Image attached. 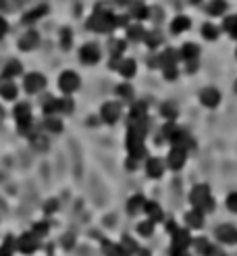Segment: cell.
<instances>
[{
	"label": "cell",
	"mask_w": 237,
	"mask_h": 256,
	"mask_svg": "<svg viewBox=\"0 0 237 256\" xmlns=\"http://www.w3.org/2000/svg\"><path fill=\"white\" fill-rule=\"evenodd\" d=\"M87 29H94V31H100V33H108L115 29V15L108 11L106 4H96V11L94 15L87 19Z\"/></svg>",
	"instance_id": "obj_1"
},
{
	"label": "cell",
	"mask_w": 237,
	"mask_h": 256,
	"mask_svg": "<svg viewBox=\"0 0 237 256\" xmlns=\"http://www.w3.org/2000/svg\"><path fill=\"white\" fill-rule=\"evenodd\" d=\"M189 202L196 206V210H200V213H208V210L214 208V200L210 196L208 185H196L189 194Z\"/></svg>",
	"instance_id": "obj_2"
},
{
	"label": "cell",
	"mask_w": 237,
	"mask_h": 256,
	"mask_svg": "<svg viewBox=\"0 0 237 256\" xmlns=\"http://www.w3.org/2000/svg\"><path fill=\"white\" fill-rule=\"evenodd\" d=\"M13 113H15L17 125H19V134L21 136H31V109H29V104L19 102Z\"/></svg>",
	"instance_id": "obj_3"
},
{
	"label": "cell",
	"mask_w": 237,
	"mask_h": 256,
	"mask_svg": "<svg viewBox=\"0 0 237 256\" xmlns=\"http://www.w3.org/2000/svg\"><path fill=\"white\" fill-rule=\"evenodd\" d=\"M194 242L189 237V231L187 229H177V231L173 233V246H171V250L173 254H179V252H185L187 250V246Z\"/></svg>",
	"instance_id": "obj_4"
},
{
	"label": "cell",
	"mask_w": 237,
	"mask_h": 256,
	"mask_svg": "<svg viewBox=\"0 0 237 256\" xmlns=\"http://www.w3.org/2000/svg\"><path fill=\"white\" fill-rule=\"evenodd\" d=\"M135 60L133 58H112L110 69H117L123 77H133L135 75Z\"/></svg>",
	"instance_id": "obj_5"
},
{
	"label": "cell",
	"mask_w": 237,
	"mask_h": 256,
	"mask_svg": "<svg viewBox=\"0 0 237 256\" xmlns=\"http://www.w3.org/2000/svg\"><path fill=\"white\" fill-rule=\"evenodd\" d=\"M58 87L63 90L67 96L69 94H73L77 87H79V75L75 71H65L63 75L58 77Z\"/></svg>",
	"instance_id": "obj_6"
},
{
	"label": "cell",
	"mask_w": 237,
	"mask_h": 256,
	"mask_svg": "<svg viewBox=\"0 0 237 256\" xmlns=\"http://www.w3.org/2000/svg\"><path fill=\"white\" fill-rule=\"evenodd\" d=\"M23 84H25V92L27 94H38L46 87V77L42 73H29V75H25Z\"/></svg>",
	"instance_id": "obj_7"
},
{
	"label": "cell",
	"mask_w": 237,
	"mask_h": 256,
	"mask_svg": "<svg viewBox=\"0 0 237 256\" xmlns=\"http://www.w3.org/2000/svg\"><path fill=\"white\" fill-rule=\"evenodd\" d=\"M79 58H81L85 65H96L100 60L98 44H85V46H81V50H79Z\"/></svg>",
	"instance_id": "obj_8"
},
{
	"label": "cell",
	"mask_w": 237,
	"mask_h": 256,
	"mask_svg": "<svg viewBox=\"0 0 237 256\" xmlns=\"http://www.w3.org/2000/svg\"><path fill=\"white\" fill-rule=\"evenodd\" d=\"M100 114H102V121H106V123H110V125H112V123L119 121L121 104H119V102H106V104H102Z\"/></svg>",
	"instance_id": "obj_9"
},
{
	"label": "cell",
	"mask_w": 237,
	"mask_h": 256,
	"mask_svg": "<svg viewBox=\"0 0 237 256\" xmlns=\"http://www.w3.org/2000/svg\"><path fill=\"white\" fill-rule=\"evenodd\" d=\"M185 158H187V150L183 148H173L169 152V158H166V163H169V167L173 171H179L183 165H185Z\"/></svg>",
	"instance_id": "obj_10"
},
{
	"label": "cell",
	"mask_w": 237,
	"mask_h": 256,
	"mask_svg": "<svg viewBox=\"0 0 237 256\" xmlns=\"http://www.w3.org/2000/svg\"><path fill=\"white\" fill-rule=\"evenodd\" d=\"M17 250H21L23 254H31L33 250H38V237L33 233H23L17 240Z\"/></svg>",
	"instance_id": "obj_11"
},
{
	"label": "cell",
	"mask_w": 237,
	"mask_h": 256,
	"mask_svg": "<svg viewBox=\"0 0 237 256\" xmlns=\"http://www.w3.org/2000/svg\"><path fill=\"white\" fill-rule=\"evenodd\" d=\"M216 237L221 240L223 244H235L237 242V229L229 223H225V225H218L216 227Z\"/></svg>",
	"instance_id": "obj_12"
},
{
	"label": "cell",
	"mask_w": 237,
	"mask_h": 256,
	"mask_svg": "<svg viewBox=\"0 0 237 256\" xmlns=\"http://www.w3.org/2000/svg\"><path fill=\"white\" fill-rule=\"evenodd\" d=\"M200 100L204 107L214 109V107H218V102H221V94H218V90H214V87H206V90L200 92Z\"/></svg>",
	"instance_id": "obj_13"
},
{
	"label": "cell",
	"mask_w": 237,
	"mask_h": 256,
	"mask_svg": "<svg viewBox=\"0 0 237 256\" xmlns=\"http://www.w3.org/2000/svg\"><path fill=\"white\" fill-rule=\"evenodd\" d=\"M146 173H148V177H152V179L162 177L164 163L160 161V158H150V161H148V165H146Z\"/></svg>",
	"instance_id": "obj_14"
},
{
	"label": "cell",
	"mask_w": 237,
	"mask_h": 256,
	"mask_svg": "<svg viewBox=\"0 0 237 256\" xmlns=\"http://www.w3.org/2000/svg\"><path fill=\"white\" fill-rule=\"evenodd\" d=\"M0 96L6 100H15L17 98V85L6 77H0Z\"/></svg>",
	"instance_id": "obj_15"
},
{
	"label": "cell",
	"mask_w": 237,
	"mask_h": 256,
	"mask_svg": "<svg viewBox=\"0 0 237 256\" xmlns=\"http://www.w3.org/2000/svg\"><path fill=\"white\" fill-rule=\"evenodd\" d=\"M38 42H40V36L36 31H25L19 38V48L21 50H33L38 46Z\"/></svg>",
	"instance_id": "obj_16"
},
{
	"label": "cell",
	"mask_w": 237,
	"mask_h": 256,
	"mask_svg": "<svg viewBox=\"0 0 237 256\" xmlns=\"http://www.w3.org/2000/svg\"><path fill=\"white\" fill-rule=\"evenodd\" d=\"M148 119L146 117V102H135L131 107V113H129V123H137V121H144Z\"/></svg>",
	"instance_id": "obj_17"
},
{
	"label": "cell",
	"mask_w": 237,
	"mask_h": 256,
	"mask_svg": "<svg viewBox=\"0 0 237 256\" xmlns=\"http://www.w3.org/2000/svg\"><path fill=\"white\" fill-rule=\"evenodd\" d=\"M185 223L191 227V229H200L204 225V213H200V210H189L185 215Z\"/></svg>",
	"instance_id": "obj_18"
},
{
	"label": "cell",
	"mask_w": 237,
	"mask_h": 256,
	"mask_svg": "<svg viewBox=\"0 0 237 256\" xmlns=\"http://www.w3.org/2000/svg\"><path fill=\"white\" fill-rule=\"evenodd\" d=\"M142 208H146V200H144V196H131L129 198V202H127V213L129 215H137Z\"/></svg>",
	"instance_id": "obj_19"
},
{
	"label": "cell",
	"mask_w": 237,
	"mask_h": 256,
	"mask_svg": "<svg viewBox=\"0 0 237 256\" xmlns=\"http://www.w3.org/2000/svg\"><path fill=\"white\" fill-rule=\"evenodd\" d=\"M125 46H127V42H125V40H117V38H112V40L108 42L110 57H112V58H121V55L125 52Z\"/></svg>",
	"instance_id": "obj_20"
},
{
	"label": "cell",
	"mask_w": 237,
	"mask_h": 256,
	"mask_svg": "<svg viewBox=\"0 0 237 256\" xmlns=\"http://www.w3.org/2000/svg\"><path fill=\"white\" fill-rule=\"evenodd\" d=\"M158 58H160V67L164 69V67H175V65H177L179 55H177V52H175L173 48H169V50H164Z\"/></svg>",
	"instance_id": "obj_21"
},
{
	"label": "cell",
	"mask_w": 237,
	"mask_h": 256,
	"mask_svg": "<svg viewBox=\"0 0 237 256\" xmlns=\"http://www.w3.org/2000/svg\"><path fill=\"white\" fill-rule=\"evenodd\" d=\"M181 57L185 58V60H198L200 57V48L196 46V44H183V48H181Z\"/></svg>",
	"instance_id": "obj_22"
},
{
	"label": "cell",
	"mask_w": 237,
	"mask_h": 256,
	"mask_svg": "<svg viewBox=\"0 0 237 256\" xmlns=\"http://www.w3.org/2000/svg\"><path fill=\"white\" fill-rule=\"evenodd\" d=\"M146 213H148V221H152V223H156V221H160L162 219V208L156 204V202H146Z\"/></svg>",
	"instance_id": "obj_23"
},
{
	"label": "cell",
	"mask_w": 237,
	"mask_h": 256,
	"mask_svg": "<svg viewBox=\"0 0 237 256\" xmlns=\"http://www.w3.org/2000/svg\"><path fill=\"white\" fill-rule=\"evenodd\" d=\"M144 36H146V31H144V28L142 25H127V40H131V42H139V40H144Z\"/></svg>",
	"instance_id": "obj_24"
},
{
	"label": "cell",
	"mask_w": 237,
	"mask_h": 256,
	"mask_svg": "<svg viewBox=\"0 0 237 256\" xmlns=\"http://www.w3.org/2000/svg\"><path fill=\"white\" fill-rule=\"evenodd\" d=\"M21 71H23V67H21V63H19V60H8V63H6V67L2 69V77L11 79L13 75H19Z\"/></svg>",
	"instance_id": "obj_25"
},
{
	"label": "cell",
	"mask_w": 237,
	"mask_h": 256,
	"mask_svg": "<svg viewBox=\"0 0 237 256\" xmlns=\"http://www.w3.org/2000/svg\"><path fill=\"white\" fill-rule=\"evenodd\" d=\"M129 17H133V19H148V6L142 4V2H131V13Z\"/></svg>",
	"instance_id": "obj_26"
},
{
	"label": "cell",
	"mask_w": 237,
	"mask_h": 256,
	"mask_svg": "<svg viewBox=\"0 0 237 256\" xmlns=\"http://www.w3.org/2000/svg\"><path fill=\"white\" fill-rule=\"evenodd\" d=\"M189 19L187 17H175L173 19V23H171V31L173 33H181V31H185V29H189Z\"/></svg>",
	"instance_id": "obj_27"
},
{
	"label": "cell",
	"mask_w": 237,
	"mask_h": 256,
	"mask_svg": "<svg viewBox=\"0 0 237 256\" xmlns=\"http://www.w3.org/2000/svg\"><path fill=\"white\" fill-rule=\"evenodd\" d=\"M44 113H46V117H52L54 113H58V98L46 96V98H44Z\"/></svg>",
	"instance_id": "obj_28"
},
{
	"label": "cell",
	"mask_w": 237,
	"mask_h": 256,
	"mask_svg": "<svg viewBox=\"0 0 237 256\" xmlns=\"http://www.w3.org/2000/svg\"><path fill=\"white\" fill-rule=\"evenodd\" d=\"M191 244H194V246H196V250H198L200 254H204V256H210V254L214 252V248L210 246V242L204 240V237H198V240H194Z\"/></svg>",
	"instance_id": "obj_29"
},
{
	"label": "cell",
	"mask_w": 237,
	"mask_h": 256,
	"mask_svg": "<svg viewBox=\"0 0 237 256\" xmlns=\"http://www.w3.org/2000/svg\"><path fill=\"white\" fill-rule=\"evenodd\" d=\"M48 13V6L46 4H42V6H38V8H33V11H29L27 15L23 17V21L25 23H33V21H38L42 15H46Z\"/></svg>",
	"instance_id": "obj_30"
},
{
	"label": "cell",
	"mask_w": 237,
	"mask_h": 256,
	"mask_svg": "<svg viewBox=\"0 0 237 256\" xmlns=\"http://www.w3.org/2000/svg\"><path fill=\"white\" fill-rule=\"evenodd\" d=\"M225 8H227V2H225V0H210L208 6H206V11H208L210 15H223Z\"/></svg>",
	"instance_id": "obj_31"
},
{
	"label": "cell",
	"mask_w": 237,
	"mask_h": 256,
	"mask_svg": "<svg viewBox=\"0 0 237 256\" xmlns=\"http://www.w3.org/2000/svg\"><path fill=\"white\" fill-rule=\"evenodd\" d=\"M46 129L48 131H52V134H60L63 131V123H60V119L58 117H46Z\"/></svg>",
	"instance_id": "obj_32"
},
{
	"label": "cell",
	"mask_w": 237,
	"mask_h": 256,
	"mask_svg": "<svg viewBox=\"0 0 237 256\" xmlns=\"http://www.w3.org/2000/svg\"><path fill=\"white\" fill-rule=\"evenodd\" d=\"M202 36L206 40H216L218 38V28H214L212 23H204L202 25Z\"/></svg>",
	"instance_id": "obj_33"
},
{
	"label": "cell",
	"mask_w": 237,
	"mask_h": 256,
	"mask_svg": "<svg viewBox=\"0 0 237 256\" xmlns=\"http://www.w3.org/2000/svg\"><path fill=\"white\" fill-rule=\"evenodd\" d=\"M119 248H121L123 252H125V254H133V252H137V244H135L133 240H131L129 235H125V237H123V242H121Z\"/></svg>",
	"instance_id": "obj_34"
},
{
	"label": "cell",
	"mask_w": 237,
	"mask_h": 256,
	"mask_svg": "<svg viewBox=\"0 0 237 256\" xmlns=\"http://www.w3.org/2000/svg\"><path fill=\"white\" fill-rule=\"evenodd\" d=\"M144 40H146L148 46H150V48L154 50V48L158 46V44L162 42V36H160V33H158V31H148L146 36H144Z\"/></svg>",
	"instance_id": "obj_35"
},
{
	"label": "cell",
	"mask_w": 237,
	"mask_h": 256,
	"mask_svg": "<svg viewBox=\"0 0 237 256\" xmlns=\"http://www.w3.org/2000/svg\"><path fill=\"white\" fill-rule=\"evenodd\" d=\"M137 233H142L144 237H150L154 233V223L152 221H144V223L137 225Z\"/></svg>",
	"instance_id": "obj_36"
},
{
	"label": "cell",
	"mask_w": 237,
	"mask_h": 256,
	"mask_svg": "<svg viewBox=\"0 0 237 256\" xmlns=\"http://www.w3.org/2000/svg\"><path fill=\"white\" fill-rule=\"evenodd\" d=\"M73 109H75V104H73L71 98H58V111L60 113L69 114V113H73Z\"/></svg>",
	"instance_id": "obj_37"
},
{
	"label": "cell",
	"mask_w": 237,
	"mask_h": 256,
	"mask_svg": "<svg viewBox=\"0 0 237 256\" xmlns=\"http://www.w3.org/2000/svg\"><path fill=\"white\" fill-rule=\"evenodd\" d=\"M225 29L229 31L233 38H237V15L227 17V19H225Z\"/></svg>",
	"instance_id": "obj_38"
},
{
	"label": "cell",
	"mask_w": 237,
	"mask_h": 256,
	"mask_svg": "<svg viewBox=\"0 0 237 256\" xmlns=\"http://www.w3.org/2000/svg\"><path fill=\"white\" fill-rule=\"evenodd\" d=\"M31 146L36 148V150H40V152H44V150L48 148V142H46V138H42L40 134H36L31 138Z\"/></svg>",
	"instance_id": "obj_39"
},
{
	"label": "cell",
	"mask_w": 237,
	"mask_h": 256,
	"mask_svg": "<svg viewBox=\"0 0 237 256\" xmlns=\"http://www.w3.org/2000/svg\"><path fill=\"white\" fill-rule=\"evenodd\" d=\"M160 113H162V117H166L169 121H175V117H177V109H175L173 104H162Z\"/></svg>",
	"instance_id": "obj_40"
},
{
	"label": "cell",
	"mask_w": 237,
	"mask_h": 256,
	"mask_svg": "<svg viewBox=\"0 0 237 256\" xmlns=\"http://www.w3.org/2000/svg\"><path fill=\"white\" fill-rule=\"evenodd\" d=\"M177 131H179V127L175 125L173 121H169V123H166V125L162 127V136H164L166 140H173V138H175V134H177Z\"/></svg>",
	"instance_id": "obj_41"
},
{
	"label": "cell",
	"mask_w": 237,
	"mask_h": 256,
	"mask_svg": "<svg viewBox=\"0 0 237 256\" xmlns=\"http://www.w3.org/2000/svg\"><path fill=\"white\" fill-rule=\"evenodd\" d=\"M60 33H63V40H60V46H63V50H69V48H71V42H73L71 29H69V28H65L63 31H60Z\"/></svg>",
	"instance_id": "obj_42"
},
{
	"label": "cell",
	"mask_w": 237,
	"mask_h": 256,
	"mask_svg": "<svg viewBox=\"0 0 237 256\" xmlns=\"http://www.w3.org/2000/svg\"><path fill=\"white\" fill-rule=\"evenodd\" d=\"M117 94H119V96H123V98H125V100H131V96H133V90H131V85L123 84V85H119V87H117Z\"/></svg>",
	"instance_id": "obj_43"
},
{
	"label": "cell",
	"mask_w": 237,
	"mask_h": 256,
	"mask_svg": "<svg viewBox=\"0 0 237 256\" xmlns=\"http://www.w3.org/2000/svg\"><path fill=\"white\" fill-rule=\"evenodd\" d=\"M227 208H229L231 213H237V192H231L229 196H227Z\"/></svg>",
	"instance_id": "obj_44"
},
{
	"label": "cell",
	"mask_w": 237,
	"mask_h": 256,
	"mask_svg": "<svg viewBox=\"0 0 237 256\" xmlns=\"http://www.w3.org/2000/svg\"><path fill=\"white\" fill-rule=\"evenodd\" d=\"M48 233V223H36L33 225V235L36 237H42Z\"/></svg>",
	"instance_id": "obj_45"
},
{
	"label": "cell",
	"mask_w": 237,
	"mask_h": 256,
	"mask_svg": "<svg viewBox=\"0 0 237 256\" xmlns=\"http://www.w3.org/2000/svg\"><path fill=\"white\" fill-rule=\"evenodd\" d=\"M13 237H8L6 240V244L2 246V248H0V256H13Z\"/></svg>",
	"instance_id": "obj_46"
},
{
	"label": "cell",
	"mask_w": 237,
	"mask_h": 256,
	"mask_svg": "<svg viewBox=\"0 0 237 256\" xmlns=\"http://www.w3.org/2000/svg\"><path fill=\"white\" fill-rule=\"evenodd\" d=\"M129 23V15H115V28H127Z\"/></svg>",
	"instance_id": "obj_47"
},
{
	"label": "cell",
	"mask_w": 237,
	"mask_h": 256,
	"mask_svg": "<svg viewBox=\"0 0 237 256\" xmlns=\"http://www.w3.org/2000/svg\"><path fill=\"white\" fill-rule=\"evenodd\" d=\"M164 77L166 79H177V67H164Z\"/></svg>",
	"instance_id": "obj_48"
},
{
	"label": "cell",
	"mask_w": 237,
	"mask_h": 256,
	"mask_svg": "<svg viewBox=\"0 0 237 256\" xmlns=\"http://www.w3.org/2000/svg\"><path fill=\"white\" fill-rule=\"evenodd\" d=\"M6 31H8V23L2 19V17H0V40L6 36Z\"/></svg>",
	"instance_id": "obj_49"
},
{
	"label": "cell",
	"mask_w": 237,
	"mask_h": 256,
	"mask_svg": "<svg viewBox=\"0 0 237 256\" xmlns=\"http://www.w3.org/2000/svg\"><path fill=\"white\" fill-rule=\"evenodd\" d=\"M125 165H127V169H129V171H133V169H137V158H133V156H129Z\"/></svg>",
	"instance_id": "obj_50"
},
{
	"label": "cell",
	"mask_w": 237,
	"mask_h": 256,
	"mask_svg": "<svg viewBox=\"0 0 237 256\" xmlns=\"http://www.w3.org/2000/svg\"><path fill=\"white\" fill-rule=\"evenodd\" d=\"M185 63H187V71L189 73H194L198 69V60H185Z\"/></svg>",
	"instance_id": "obj_51"
},
{
	"label": "cell",
	"mask_w": 237,
	"mask_h": 256,
	"mask_svg": "<svg viewBox=\"0 0 237 256\" xmlns=\"http://www.w3.org/2000/svg\"><path fill=\"white\" fill-rule=\"evenodd\" d=\"M56 202L54 200H52V202H48V204H46V215H50V213H54V210H56Z\"/></svg>",
	"instance_id": "obj_52"
},
{
	"label": "cell",
	"mask_w": 237,
	"mask_h": 256,
	"mask_svg": "<svg viewBox=\"0 0 237 256\" xmlns=\"http://www.w3.org/2000/svg\"><path fill=\"white\" fill-rule=\"evenodd\" d=\"M115 4H129V0H115Z\"/></svg>",
	"instance_id": "obj_53"
},
{
	"label": "cell",
	"mask_w": 237,
	"mask_h": 256,
	"mask_svg": "<svg viewBox=\"0 0 237 256\" xmlns=\"http://www.w3.org/2000/svg\"><path fill=\"white\" fill-rule=\"evenodd\" d=\"M173 256H189L187 252H179V254H173Z\"/></svg>",
	"instance_id": "obj_54"
},
{
	"label": "cell",
	"mask_w": 237,
	"mask_h": 256,
	"mask_svg": "<svg viewBox=\"0 0 237 256\" xmlns=\"http://www.w3.org/2000/svg\"><path fill=\"white\" fill-rule=\"evenodd\" d=\"M6 6V2H4V0H0V8H4Z\"/></svg>",
	"instance_id": "obj_55"
},
{
	"label": "cell",
	"mask_w": 237,
	"mask_h": 256,
	"mask_svg": "<svg viewBox=\"0 0 237 256\" xmlns=\"http://www.w3.org/2000/svg\"><path fill=\"white\" fill-rule=\"evenodd\" d=\"M235 94H237V82H235Z\"/></svg>",
	"instance_id": "obj_56"
}]
</instances>
